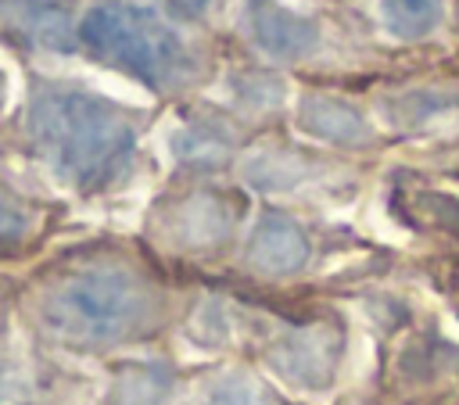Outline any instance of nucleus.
I'll return each mask as SVG.
<instances>
[{"instance_id": "obj_1", "label": "nucleus", "mask_w": 459, "mask_h": 405, "mask_svg": "<svg viewBox=\"0 0 459 405\" xmlns=\"http://www.w3.org/2000/svg\"><path fill=\"white\" fill-rule=\"evenodd\" d=\"M32 330L68 351H115L154 337L172 315L158 269L111 244L68 251L50 262L22 297Z\"/></svg>"}, {"instance_id": "obj_2", "label": "nucleus", "mask_w": 459, "mask_h": 405, "mask_svg": "<svg viewBox=\"0 0 459 405\" xmlns=\"http://www.w3.org/2000/svg\"><path fill=\"white\" fill-rule=\"evenodd\" d=\"M151 115L75 79L25 72V97L11 118L14 147L79 197L115 194L143 165Z\"/></svg>"}, {"instance_id": "obj_3", "label": "nucleus", "mask_w": 459, "mask_h": 405, "mask_svg": "<svg viewBox=\"0 0 459 405\" xmlns=\"http://www.w3.org/2000/svg\"><path fill=\"white\" fill-rule=\"evenodd\" d=\"M75 43L79 57L165 100L190 97L215 75V54L201 29L179 22L161 0H90L79 11Z\"/></svg>"}, {"instance_id": "obj_4", "label": "nucleus", "mask_w": 459, "mask_h": 405, "mask_svg": "<svg viewBox=\"0 0 459 405\" xmlns=\"http://www.w3.org/2000/svg\"><path fill=\"white\" fill-rule=\"evenodd\" d=\"M247 215V201L233 186L186 179L165 194L147 219V237L176 258H219L233 247Z\"/></svg>"}, {"instance_id": "obj_5", "label": "nucleus", "mask_w": 459, "mask_h": 405, "mask_svg": "<svg viewBox=\"0 0 459 405\" xmlns=\"http://www.w3.org/2000/svg\"><path fill=\"white\" fill-rule=\"evenodd\" d=\"M244 151V122L219 104H190L169 133V154L186 179H212Z\"/></svg>"}, {"instance_id": "obj_6", "label": "nucleus", "mask_w": 459, "mask_h": 405, "mask_svg": "<svg viewBox=\"0 0 459 405\" xmlns=\"http://www.w3.org/2000/svg\"><path fill=\"white\" fill-rule=\"evenodd\" d=\"M240 39L273 65H301L319 50V22L280 0H247L237 18Z\"/></svg>"}, {"instance_id": "obj_7", "label": "nucleus", "mask_w": 459, "mask_h": 405, "mask_svg": "<svg viewBox=\"0 0 459 405\" xmlns=\"http://www.w3.org/2000/svg\"><path fill=\"white\" fill-rule=\"evenodd\" d=\"M72 0H0V43L18 54H79Z\"/></svg>"}, {"instance_id": "obj_8", "label": "nucleus", "mask_w": 459, "mask_h": 405, "mask_svg": "<svg viewBox=\"0 0 459 405\" xmlns=\"http://www.w3.org/2000/svg\"><path fill=\"white\" fill-rule=\"evenodd\" d=\"M308 254H312V244H308V233L301 229L298 219H290L287 211H262L244 240V265L255 272V276H265V280H283V276H294L308 265Z\"/></svg>"}, {"instance_id": "obj_9", "label": "nucleus", "mask_w": 459, "mask_h": 405, "mask_svg": "<svg viewBox=\"0 0 459 405\" xmlns=\"http://www.w3.org/2000/svg\"><path fill=\"white\" fill-rule=\"evenodd\" d=\"M298 125L301 133L337 147H359L373 140L366 115L344 97H330V93H305L298 100Z\"/></svg>"}, {"instance_id": "obj_10", "label": "nucleus", "mask_w": 459, "mask_h": 405, "mask_svg": "<svg viewBox=\"0 0 459 405\" xmlns=\"http://www.w3.org/2000/svg\"><path fill=\"white\" fill-rule=\"evenodd\" d=\"M183 387L169 362H122L111 376L104 405H179Z\"/></svg>"}, {"instance_id": "obj_11", "label": "nucleus", "mask_w": 459, "mask_h": 405, "mask_svg": "<svg viewBox=\"0 0 459 405\" xmlns=\"http://www.w3.org/2000/svg\"><path fill=\"white\" fill-rule=\"evenodd\" d=\"M50 208L22 190L14 179L0 176V258H14L29 251L47 229Z\"/></svg>"}, {"instance_id": "obj_12", "label": "nucleus", "mask_w": 459, "mask_h": 405, "mask_svg": "<svg viewBox=\"0 0 459 405\" xmlns=\"http://www.w3.org/2000/svg\"><path fill=\"white\" fill-rule=\"evenodd\" d=\"M226 111L244 118H262L283 104V79L265 65H233L226 72Z\"/></svg>"}, {"instance_id": "obj_13", "label": "nucleus", "mask_w": 459, "mask_h": 405, "mask_svg": "<svg viewBox=\"0 0 459 405\" xmlns=\"http://www.w3.org/2000/svg\"><path fill=\"white\" fill-rule=\"evenodd\" d=\"M265 362L283 376V380H294V383H316L330 362V351H326V340L323 333L316 330H290L283 337H276L269 348H265Z\"/></svg>"}, {"instance_id": "obj_14", "label": "nucleus", "mask_w": 459, "mask_h": 405, "mask_svg": "<svg viewBox=\"0 0 459 405\" xmlns=\"http://www.w3.org/2000/svg\"><path fill=\"white\" fill-rule=\"evenodd\" d=\"M384 29L398 39H423L441 22V0H380Z\"/></svg>"}, {"instance_id": "obj_15", "label": "nucleus", "mask_w": 459, "mask_h": 405, "mask_svg": "<svg viewBox=\"0 0 459 405\" xmlns=\"http://www.w3.org/2000/svg\"><path fill=\"white\" fill-rule=\"evenodd\" d=\"M197 405H269V398L244 369H222L201 383Z\"/></svg>"}, {"instance_id": "obj_16", "label": "nucleus", "mask_w": 459, "mask_h": 405, "mask_svg": "<svg viewBox=\"0 0 459 405\" xmlns=\"http://www.w3.org/2000/svg\"><path fill=\"white\" fill-rule=\"evenodd\" d=\"M226 4H230V0H161L165 11H172L179 22H186V25H194V29L212 25V22L222 14Z\"/></svg>"}, {"instance_id": "obj_17", "label": "nucleus", "mask_w": 459, "mask_h": 405, "mask_svg": "<svg viewBox=\"0 0 459 405\" xmlns=\"http://www.w3.org/2000/svg\"><path fill=\"white\" fill-rule=\"evenodd\" d=\"M4 86H7V82H4V72H0V111H4Z\"/></svg>"}, {"instance_id": "obj_18", "label": "nucleus", "mask_w": 459, "mask_h": 405, "mask_svg": "<svg viewBox=\"0 0 459 405\" xmlns=\"http://www.w3.org/2000/svg\"><path fill=\"white\" fill-rule=\"evenodd\" d=\"M0 305H4V301H0Z\"/></svg>"}]
</instances>
